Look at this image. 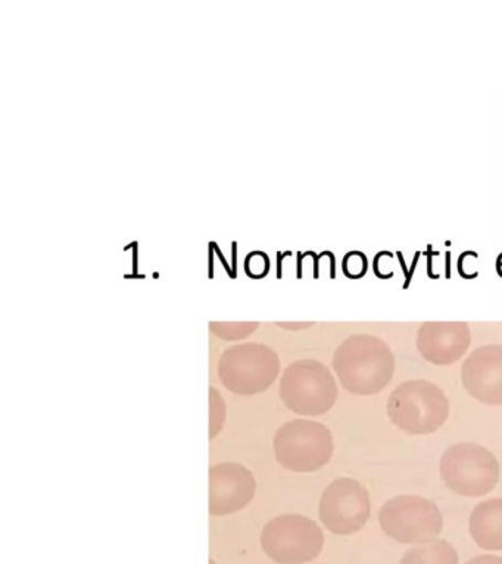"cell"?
Listing matches in <instances>:
<instances>
[{
    "mask_svg": "<svg viewBox=\"0 0 502 564\" xmlns=\"http://www.w3.org/2000/svg\"><path fill=\"white\" fill-rule=\"evenodd\" d=\"M399 564H460L457 550L448 541L435 540L414 545L403 555Z\"/></svg>",
    "mask_w": 502,
    "mask_h": 564,
    "instance_id": "obj_14",
    "label": "cell"
},
{
    "mask_svg": "<svg viewBox=\"0 0 502 564\" xmlns=\"http://www.w3.org/2000/svg\"><path fill=\"white\" fill-rule=\"evenodd\" d=\"M469 531L480 549L502 551V498L480 501L471 511Z\"/></svg>",
    "mask_w": 502,
    "mask_h": 564,
    "instance_id": "obj_13",
    "label": "cell"
},
{
    "mask_svg": "<svg viewBox=\"0 0 502 564\" xmlns=\"http://www.w3.org/2000/svg\"><path fill=\"white\" fill-rule=\"evenodd\" d=\"M466 564H502V557L495 554L476 555V557L470 558Z\"/></svg>",
    "mask_w": 502,
    "mask_h": 564,
    "instance_id": "obj_17",
    "label": "cell"
},
{
    "mask_svg": "<svg viewBox=\"0 0 502 564\" xmlns=\"http://www.w3.org/2000/svg\"><path fill=\"white\" fill-rule=\"evenodd\" d=\"M387 416L409 435H429L448 421L451 404L442 388L427 379L400 382L387 397Z\"/></svg>",
    "mask_w": 502,
    "mask_h": 564,
    "instance_id": "obj_2",
    "label": "cell"
},
{
    "mask_svg": "<svg viewBox=\"0 0 502 564\" xmlns=\"http://www.w3.org/2000/svg\"><path fill=\"white\" fill-rule=\"evenodd\" d=\"M226 423V401L217 388H210V440L222 432Z\"/></svg>",
    "mask_w": 502,
    "mask_h": 564,
    "instance_id": "obj_16",
    "label": "cell"
},
{
    "mask_svg": "<svg viewBox=\"0 0 502 564\" xmlns=\"http://www.w3.org/2000/svg\"><path fill=\"white\" fill-rule=\"evenodd\" d=\"M261 546L277 564H303L319 557L323 551L324 532L307 516L280 514L264 527Z\"/></svg>",
    "mask_w": 502,
    "mask_h": 564,
    "instance_id": "obj_8",
    "label": "cell"
},
{
    "mask_svg": "<svg viewBox=\"0 0 502 564\" xmlns=\"http://www.w3.org/2000/svg\"><path fill=\"white\" fill-rule=\"evenodd\" d=\"M444 484L461 497H483L492 492L501 478L500 462L491 449L473 441L445 448L439 460Z\"/></svg>",
    "mask_w": 502,
    "mask_h": 564,
    "instance_id": "obj_4",
    "label": "cell"
},
{
    "mask_svg": "<svg viewBox=\"0 0 502 564\" xmlns=\"http://www.w3.org/2000/svg\"><path fill=\"white\" fill-rule=\"evenodd\" d=\"M461 383L480 403L502 405V344L474 348L462 361Z\"/></svg>",
    "mask_w": 502,
    "mask_h": 564,
    "instance_id": "obj_11",
    "label": "cell"
},
{
    "mask_svg": "<svg viewBox=\"0 0 502 564\" xmlns=\"http://www.w3.org/2000/svg\"><path fill=\"white\" fill-rule=\"evenodd\" d=\"M257 492V480L248 467L236 462L210 467V514L228 516L245 509Z\"/></svg>",
    "mask_w": 502,
    "mask_h": 564,
    "instance_id": "obj_10",
    "label": "cell"
},
{
    "mask_svg": "<svg viewBox=\"0 0 502 564\" xmlns=\"http://www.w3.org/2000/svg\"><path fill=\"white\" fill-rule=\"evenodd\" d=\"M338 394L337 378L320 360L293 361L280 377L281 403L299 416H323L337 404Z\"/></svg>",
    "mask_w": 502,
    "mask_h": 564,
    "instance_id": "obj_3",
    "label": "cell"
},
{
    "mask_svg": "<svg viewBox=\"0 0 502 564\" xmlns=\"http://www.w3.org/2000/svg\"><path fill=\"white\" fill-rule=\"evenodd\" d=\"M378 524L387 536L400 544L425 545L442 533L444 516L430 498L400 494L381 507Z\"/></svg>",
    "mask_w": 502,
    "mask_h": 564,
    "instance_id": "obj_6",
    "label": "cell"
},
{
    "mask_svg": "<svg viewBox=\"0 0 502 564\" xmlns=\"http://www.w3.org/2000/svg\"><path fill=\"white\" fill-rule=\"evenodd\" d=\"M281 326V328H289L290 330H299L303 328H308V326H311L312 324H277Z\"/></svg>",
    "mask_w": 502,
    "mask_h": 564,
    "instance_id": "obj_18",
    "label": "cell"
},
{
    "mask_svg": "<svg viewBox=\"0 0 502 564\" xmlns=\"http://www.w3.org/2000/svg\"><path fill=\"white\" fill-rule=\"evenodd\" d=\"M372 514L367 487L354 478H337L325 487L319 502V518L334 535L360 532Z\"/></svg>",
    "mask_w": 502,
    "mask_h": 564,
    "instance_id": "obj_9",
    "label": "cell"
},
{
    "mask_svg": "<svg viewBox=\"0 0 502 564\" xmlns=\"http://www.w3.org/2000/svg\"><path fill=\"white\" fill-rule=\"evenodd\" d=\"M211 333L217 335L224 341H241L248 338L258 328L257 322H213L210 325Z\"/></svg>",
    "mask_w": 502,
    "mask_h": 564,
    "instance_id": "obj_15",
    "label": "cell"
},
{
    "mask_svg": "<svg viewBox=\"0 0 502 564\" xmlns=\"http://www.w3.org/2000/svg\"><path fill=\"white\" fill-rule=\"evenodd\" d=\"M470 344V326L466 322H425L417 330V350L423 359L434 365L456 364Z\"/></svg>",
    "mask_w": 502,
    "mask_h": 564,
    "instance_id": "obj_12",
    "label": "cell"
},
{
    "mask_svg": "<svg viewBox=\"0 0 502 564\" xmlns=\"http://www.w3.org/2000/svg\"><path fill=\"white\" fill-rule=\"evenodd\" d=\"M210 564H217V563H215V562H214V560H213V558H211V560H210Z\"/></svg>",
    "mask_w": 502,
    "mask_h": 564,
    "instance_id": "obj_19",
    "label": "cell"
},
{
    "mask_svg": "<svg viewBox=\"0 0 502 564\" xmlns=\"http://www.w3.org/2000/svg\"><path fill=\"white\" fill-rule=\"evenodd\" d=\"M279 355L266 344L241 343L220 356L218 378L224 388L239 395L267 391L280 375Z\"/></svg>",
    "mask_w": 502,
    "mask_h": 564,
    "instance_id": "obj_7",
    "label": "cell"
},
{
    "mask_svg": "<svg viewBox=\"0 0 502 564\" xmlns=\"http://www.w3.org/2000/svg\"><path fill=\"white\" fill-rule=\"evenodd\" d=\"M332 368L342 388L355 395H373L389 386L396 360L386 341L376 335L348 337L334 351Z\"/></svg>",
    "mask_w": 502,
    "mask_h": 564,
    "instance_id": "obj_1",
    "label": "cell"
},
{
    "mask_svg": "<svg viewBox=\"0 0 502 564\" xmlns=\"http://www.w3.org/2000/svg\"><path fill=\"white\" fill-rule=\"evenodd\" d=\"M276 460L286 470L311 474L328 465L334 452L332 431L312 419H295L277 430Z\"/></svg>",
    "mask_w": 502,
    "mask_h": 564,
    "instance_id": "obj_5",
    "label": "cell"
}]
</instances>
